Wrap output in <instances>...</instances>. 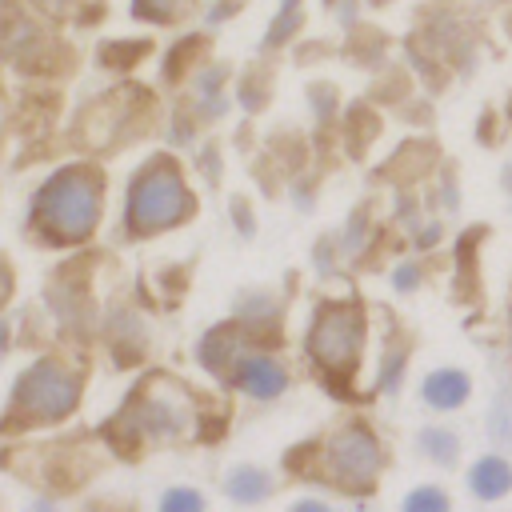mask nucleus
Masks as SVG:
<instances>
[{
  "mask_svg": "<svg viewBox=\"0 0 512 512\" xmlns=\"http://www.w3.org/2000/svg\"><path fill=\"white\" fill-rule=\"evenodd\" d=\"M32 220L40 224V232L56 244H76L84 240L96 220H100V176L88 164H72L60 168L32 204Z\"/></svg>",
  "mask_w": 512,
  "mask_h": 512,
  "instance_id": "1",
  "label": "nucleus"
},
{
  "mask_svg": "<svg viewBox=\"0 0 512 512\" xmlns=\"http://www.w3.org/2000/svg\"><path fill=\"white\" fill-rule=\"evenodd\" d=\"M192 212H196V200H192L176 160L156 156L132 176L128 204H124V224L136 236H148V232H160V228H176Z\"/></svg>",
  "mask_w": 512,
  "mask_h": 512,
  "instance_id": "2",
  "label": "nucleus"
},
{
  "mask_svg": "<svg viewBox=\"0 0 512 512\" xmlns=\"http://www.w3.org/2000/svg\"><path fill=\"white\" fill-rule=\"evenodd\" d=\"M360 344H364V312L356 300H328L316 308V320L308 332V352H312L316 368L336 388L348 384V376L356 372Z\"/></svg>",
  "mask_w": 512,
  "mask_h": 512,
  "instance_id": "3",
  "label": "nucleus"
},
{
  "mask_svg": "<svg viewBox=\"0 0 512 512\" xmlns=\"http://www.w3.org/2000/svg\"><path fill=\"white\" fill-rule=\"evenodd\" d=\"M124 424L148 432V436H160V440H172V436H184L192 428V396L176 384V380H164V376H152L124 408Z\"/></svg>",
  "mask_w": 512,
  "mask_h": 512,
  "instance_id": "4",
  "label": "nucleus"
},
{
  "mask_svg": "<svg viewBox=\"0 0 512 512\" xmlns=\"http://www.w3.org/2000/svg\"><path fill=\"white\" fill-rule=\"evenodd\" d=\"M76 396H80L76 376L60 360H40L20 376L12 412H20L24 420H56V416L72 412Z\"/></svg>",
  "mask_w": 512,
  "mask_h": 512,
  "instance_id": "5",
  "label": "nucleus"
},
{
  "mask_svg": "<svg viewBox=\"0 0 512 512\" xmlns=\"http://www.w3.org/2000/svg\"><path fill=\"white\" fill-rule=\"evenodd\" d=\"M324 468L340 488H368L380 472V444L364 424H348L332 436Z\"/></svg>",
  "mask_w": 512,
  "mask_h": 512,
  "instance_id": "6",
  "label": "nucleus"
},
{
  "mask_svg": "<svg viewBox=\"0 0 512 512\" xmlns=\"http://www.w3.org/2000/svg\"><path fill=\"white\" fill-rule=\"evenodd\" d=\"M236 384H240L248 396L268 400V396H280V392H284L288 376H284V368H280L272 356H248V360L236 368Z\"/></svg>",
  "mask_w": 512,
  "mask_h": 512,
  "instance_id": "7",
  "label": "nucleus"
},
{
  "mask_svg": "<svg viewBox=\"0 0 512 512\" xmlns=\"http://www.w3.org/2000/svg\"><path fill=\"white\" fill-rule=\"evenodd\" d=\"M468 484H472V492H476L480 500H496V496H504V492L512 488V468H508L500 456H484V460L472 464Z\"/></svg>",
  "mask_w": 512,
  "mask_h": 512,
  "instance_id": "8",
  "label": "nucleus"
},
{
  "mask_svg": "<svg viewBox=\"0 0 512 512\" xmlns=\"http://www.w3.org/2000/svg\"><path fill=\"white\" fill-rule=\"evenodd\" d=\"M464 396H468V376L456 368H440L424 380V400L432 408H456Z\"/></svg>",
  "mask_w": 512,
  "mask_h": 512,
  "instance_id": "9",
  "label": "nucleus"
},
{
  "mask_svg": "<svg viewBox=\"0 0 512 512\" xmlns=\"http://www.w3.org/2000/svg\"><path fill=\"white\" fill-rule=\"evenodd\" d=\"M268 492H272V480H268L260 468H236V472L228 476V496L240 500V504H256V500H264Z\"/></svg>",
  "mask_w": 512,
  "mask_h": 512,
  "instance_id": "10",
  "label": "nucleus"
},
{
  "mask_svg": "<svg viewBox=\"0 0 512 512\" xmlns=\"http://www.w3.org/2000/svg\"><path fill=\"white\" fill-rule=\"evenodd\" d=\"M188 4L192 0H132V12L148 24H172L188 12Z\"/></svg>",
  "mask_w": 512,
  "mask_h": 512,
  "instance_id": "11",
  "label": "nucleus"
},
{
  "mask_svg": "<svg viewBox=\"0 0 512 512\" xmlns=\"http://www.w3.org/2000/svg\"><path fill=\"white\" fill-rule=\"evenodd\" d=\"M420 448H428V456L440 460V464H452L456 460V436H448L440 428H424L420 432Z\"/></svg>",
  "mask_w": 512,
  "mask_h": 512,
  "instance_id": "12",
  "label": "nucleus"
},
{
  "mask_svg": "<svg viewBox=\"0 0 512 512\" xmlns=\"http://www.w3.org/2000/svg\"><path fill=\"white\" fill-rule=\"evenodd\" d=\"M404 512H448V500L440 488H416L404 496Z\"/></svg>",
  "mask_w": 512,
  "mask_h": 512,
  "instance_id": "13",
  "label": "nucleus"
},
{
  "mask_svg": "<svg viewBox=\"0 0 512 512\" xmlns=\"http://www.w3.org/2000/svg\"><path fill=\"white\" fill-rule=\"evenodd\" d=\"M160 512H204V500L192 488H172V492H164Z\"/></svg>",
  "mask_w": 512,
  "mask_h": 512,
  "instance_id": "14",
  "label": "nucleus"
},
{
  "mask_svg": "<svg viewBox=\"0 0 512 512\" xmlns=\"http://www.w3.org/2000/svg\"><path fill=\"white\" fill-rule=\"evenodd\" d=\"M8 292H12V272H8V264L0 260V304L8 300Z\"/></svg>",
  "mask_w": 512,
  "mask_h": 512,
  "instance_id": "15",
  "label": "nucleus"
},
{
  "mask_svg": "<svg viewBox=\"0 0 512 512\" xmlns=\"http://www.w3.org/2000/svg\"><path fill=\"white\" fill-rule=\"evenodd\" d=\"M412 280H416V268H400V272H396V284H400V288H408Z\"/></svg>",
  "mask_w": 512,
  "mask_h": 512,
  "instance_id": "16",
  "label": "nucleus"
},
{
  "mask_svg": "<svg viewBox=\"0 0 512 512\" xmlns=\"http://www.w3.org/2000/svg\"><path fill=\"white\" fill-rule=\"evenodd\" d=\"M292 512H328V508H324V504H316V500H300Z\"/></svg>",
  "mask_w": 512,
  "mask_h": 512,
  "instance_id": "17",
  "label": "nucleus"
},
{
  "mask_svg": "<svg viewBox=\"0 0 512 512\" xmlns=\"http://www.w3.org/2000/svg\"><path fill=\"white\" fill-rule=\"evenodd\" d=\"M32 512H52V508H44V504H36V508H32Z\"/></svg>",
  "mask_w": 512,
  "mask_h": 512,
  "instance_id": "18",
  "label": "nucleus"
}]
</instances>
